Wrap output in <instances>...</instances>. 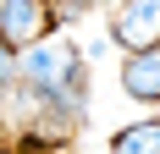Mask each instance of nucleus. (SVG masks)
<instances>
[{
    "label": "nucleus",
    "mask_w": 160,
    "mask_h": 154,
    "mask_svg": "<svg viewBox=\"0 0 160 154\" xmlns=\"http://www.w3.org/2000/svg\"><path fill=\"white\" fill-rule=\"evenodd\" d=\"M111 154H160V121H144V127H127L111 138Z\"/></svg>",
    "instance_id": "obj_5"
},
{
    "label": "nucleus",
    "mask_w": 160,
    "mask_h": 154,
    "mask_svg": "<svg viewBox=\"0 0 160 154\" xmlns=\"http://www.w3.org/2000/svg\"><path fill=\"white\" fill-rule=\"evenodd\" d=\"M111 39L122 50H155L160 44V0H127L122 11H116V22H111Z\"/></svg>",
    "instance_id": "obj_3"
},
{
    "label": "nucleus",
    "mask_w": 160,
    "mask_h": 154,
    "mask_svg": "<svg viewBox=\"0 0 160 154\" xmlns=\"http://www.w3.org/2000/svg\"><path fill=\"white\" fill-rule=\"evenodd\" d=\"M66 6H72V11H83V6H99V0H66Z\"/></svg>",
    "instance_id": "obj_7"
},
{
    "label": "nucleus",
    "mask_w": 160,
    "mask_h": 154,
    "mask_svg": "<svg viewBox=\"0 0 160 154\" xmlns=\"http://www.w3.org/2000/svg\"><path fill=\"white\" fill-rule=\"evenodd\" d=\"M122 88H127V99L160 105V44H155V50H138V55L122 61Z\"/></svg>",
    "instance_id": "obj_4"
},
{
    "label": "nucleus",
    "mask_w": 160,
    "mask_h": 154,
    "mask_svg": "<svg viewBox=\"0 0 160 154\" xmlns=\"http://www.w3.org/2000/svg\"><path fill=\"white\" fill-rule=\"evenodd\" d=\"M11 77H17V61H11V44L0 39V88H11Z\"/></svg>",
    "instance_id": "obj_6"
},
{
    "label": "nucleus",
    "mask_w": 160,
    "mask_h": 154,
    "mask_svg": "<svg viewBox=\"0 0 160 154\" xmlns=\"http://www.w3.org/2000/svg\"><path fill=\"white\" fill-rule=\"evenodd\" d=\"M50 33V0H0V39L11 50H33Z\"/></svg>",
    "instance_id": "obj_2"
},
{
    "label": "nucleus",
    "mask_w": 160,
    "mask_h": 154,
    "mask_svg": "<svg viewBox=\"0 0 160 154\" xmlns=\"http://www.w3.org/2000/svg\"><path fill=\"white\" fill-rule=\"evenodd\" d=\"M17 83L33 94H44V99H78L83 94V61L72 44H33L22 50V61H17Z\"/></svg>",
    "instance_id": "obj_1"
}]
</instances>
